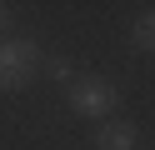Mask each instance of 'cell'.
I'll list each match as a JSON object with an SVG mask.
<instances>
[{"label":"cell","instance_id":"obj_6","mask_svg":"<svg viewBox=\"0 0 155 150\" xmlns=\"http://www.w3.org/2000/svg\"><path fill=\"white\" fill-rule=\"evenodd\" d=\"M5 30H10V5H0V40H5Z\"/></svg>","mask_w":155,"mask_h":150},{"label":"cell","instance_id":"obj_4","mask_svg":"<svg viewBox=\"0 0 155 150\" xmlns=\"http://www.w3.org/2000/svg\"><path fill=\"white\" fill-rule=\"evenodd\" d=\"M130 40H135V50H145V55H155V10H145V15L135 20Z\"/></svg>","mask_w":155,"mask_h":150},{"label":"cell","instance_id":"obj_3","mask_svg":"<svg viewBox=\"0 0 155 150\" xmlns=\"http://www.w3.org/2000/svg\"><path fill=\"white\" fill-rule=\"evenodd\" d=\"M90 140H95V150H135L140 145V130L130 120H105V125L90 130Z\"/></svg>","mask_w":155,"mask_h":150},{"label":"cell","instance_id":"obj_1","mask_svg":"<svg viewBox=\"0 0 155 150\" xmlns=\"http://www.w3.org/2000/svg\"><path fill=\"white\" fill-rule=\"evenodd\" d=\"M65 105H70L80 120L105 125V120H115V110H120V90H115L105 75H75L70 85H65Z\"/></svg>","mask_w":155,"mask_h":150},{"label":"cell","instance_id":"obj_2","mask_svg":"<svg viewBox=\"0 0 155 150\" xmlns=\"http://www.w3.org/2000/svg\"><path fill=\"white\" fill-rule=\"evenodd\" d=\"M35 70H40V45L25 35H5L0 40V90L5 95H15V90H25L35 80Z\"/></svg>","mask_w":155,"mask_h":150},{"label":"cell","instance_id":"obj_5","mask_svg":"<svg viewBox=\"0 0 155 150\" xmlns=\"http://www.w3.org/2000/svg\"><path fill=\"white\" fill-rule=\"evenodd\" d=\"M45 70H50V80H60V85H70V80H75V65H70L65 55H55V60H50Z\"/></svg>","mask_w":155,"mask_h":150}]
</instances>
